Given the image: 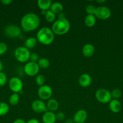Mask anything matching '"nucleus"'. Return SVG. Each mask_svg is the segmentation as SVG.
I'll use <instances>...</instances> for the list:
<instances>
[{"label":"nucleus","mask_w":123,"mask_h":123,"mask_svg":"<svg viewBox=\"0 0 123 123\" xmlns=\"http://www.w3.org/2000/svg\"><path fill=\"white\" fill-rule=\"evenodd\" d=\"M40 25V18L36 13H28L23 16L20 20V26L24 31H34Z\"/></svg>","instance_id":"f257e3e1"},{"label":"nucleus","mask_w":123,"mask_h":123,"mask_svg":"<svg viewBox=\"0 0 123 123\" xmlns=\"http://www.w3.org/2000/svg\"><path fill=\"white\" fill-rule=\"evenodd\" d=\"M37 42L44 45L51 44L54 40V34L48 27H43L40 29L36 35Z\"/></svg>","instance_id":"f03ea898"},{"label":"nucleus","mask_w":123,"mask_h":123,"mask_svg":"<svg viewBox=\"0 0 123 123\" xmlns=\"http://www.w3.org/2000/svg\"><path fill=\"white\" fill-rule=\"evenodd\" d=\"M70 23L66 18L58 19L54 22L51 26V30L54 34L64 35L67 33L70 29Z\"/></svg>","instance_id":"7ed1b4c3"},{"label":"nucleus","mask_w":123,"mask_h":123,"mask_svg":"<svg viewBox=\"0 0 123 123\" xmlns=\"http://www.w3.org/2000/svg\"><path fill=\"white\" fill-rule=\"evenodd\" d=\"M29 49L24 46H19L14 50V55L15 58L20 62H27L29 60L30 55Z\"/></svg>","instance_id":"20e7f679"},{"label":"nucleus","mask_w":123,"mask_h":123,"mask_svg":"<svg viewBox=\"0 0 123 123\" xmlns=\"http://www.w3.org/2000/svg\"><path fill=\"white\" fill-rule=\"evenodd\" d=\"M95 97L99 102L102 103H109L112 99L110 92L104 88L98 90L95 93Z\"/></svg>","instance_id":"39448f33"},{"label":"nucleus","mask_w":123,"mask_h":123,"mask_svg":"<svg viewBox=\"0 0 123 123\" xmlns=\"http://www.w3.org/2000/svg\"><path fill=\"white\" fill-rule=\"evenodd\" d=\"M8 86L14 93L19 94L23 88V82L18 77H12L8 81Z\"/></svg>","instance_id":"423d86ee"},{"label":"nucleus","mask_w":123,"mask_h":123,"mask_svg":"<svg viewBox=\"0 0 123 123\" xmlns=\"http://www.w3.org/2000/svg\"><path fill=\"white\" fill-rule=\"evenodd\" d=\"M37 94L42 100H48L53 95V90L48 85L39 86L37 90Z\"/></svg>","instance_id":"0eeeda50"},{"label":"nucleus","mask_w":123,"mask_h":123,"mask_svg":"<svg viewBox=\"0 0 123 123\" xmlns=\"http://www.w3.org/2000/svg\"><path fill=\"white\" fill-rule=\"evenodd\" d=\"M39 67L37 62L29 61L25 65L24 68V72L26 74L30 76H37L39 72Z\"/></svg>","instance_id":"6e6552de"},{"label":"nucleus","mask_w":123,"mask_h":123,"mask_svg":"<svg viewBox=\"0 0 123 123\" xmlns=\"http://www.w3.org/2000/svg\"><path fill=\"white\" fill-rule=\"evenodd\" d=\"M5 34L10 38H16L21 34V30L17 25L14 24L8 25L5 28Z\"/></svg>","instance_id":"1a4fd4ad"},{"label":"nucleus","mask_w":123,"mask_h":123,"mask_svg":"<svg viewBox=\"0 0 123 123\" xmlns=\"http://www.w3.org/2000/svg\"><path fill=\"white\" fill-rule=\"evenodd\" d=\"M95 16L98 19L105 20L110 17L111 11L109 8L106 6H100L96 7Z\"/></svg>","instance_id":"9d476101"},{"label":"nucleus","mask_w":123,"mask_h":123,"mask_svg":"<svg viewBox=\"0 0 123 123\" xmlns=\"http://www.w3.org/2000/svg\"><path fill=\"white\" fill-rule=\"evenodd\" d=\"M31 108L36 113H43L48 111L47 105L42 100H35L31 104Z\"/></svg>","instance_id":"9b49d317"},{"label":"nucleus","mask_w":123,"mask_h":123,"mask_svg":"<svg viewBox=\"0 0 123 123\" xmlns=\"http://www.w3.org/2000/svg\"><path fill=\"white\" fill-rule=\"evenodd\" d=\"M88 118V113L84 109L77 111L74 116L73 120L74 123H84Z\"/></svg>","instance_id":"f8f14e48"},{"label":"nucleus","mask_w":123,"mask_h":123,"mask_svg":"<svg viewBox=\"0 0 123 123\" xmlns=\"http://www.w3.org/2000/svg\"><path fill=\"white\" fill-rule=\"evenodd\" d=\"M78 83L82 87H88L92 83L91 76L87 73H83L81 74L78 78Z\"/></svg>","instance_id":"ddd939ff"},{"label":"nucleus","mask_w":123,"mask_h":123,"mask_svg":"<svg viewBox=\"0 0 123 123\" xmlns=\"http://www.w3.org/2000/svg\"><path fill=\"white\" fill-rule=\"evenodd\" d=\"M109 104V109L112 112L118 113L121 111L122 108V105L121 102L117 99H112Z\"/></svg>","instance_id":"4468645a"},{"label":"nucleus","mask_w":123,"mask_h":123,"mask_svg":"<svg viewBox=\"0 0 123 123\" xmlns=\"http://www.w3.org/2000/svg\"><path fill=\"white\" fill-rule=\"evenodd\" d=\"M56 120L55 114L49 111L45 112L42 116V121L43 123H55Z\"/></svg>","instance_id":"2eb2a0df"},{"label":"nucleus","mask_w":123,"mask_h":123,"mask_svg":"<svg viewBox=\"0 0 123 123\" xmlns=\"http://www.w3.org/2000/svg\"><path fill=\"white\" fill-rule=\"evenodd\" d=\"M82 52L86 57H90L95 53V48L90 43H87L83 46Z\"/></svg>","instance_id":"dca6fc26"},{"label":"nucleus","mask_w":123,"mask_h":123,"mask_svg":"<svg viewBox=\"0 0 123 123\" xmlns=\"http://www.w3.org/2000/svg\"><path fill=\"white\" fill-rule=\"evenodd\" d=\"M59 106V103H58L57 100H55V98H50V99L48 100L47 103L48 111L53 112H54L58 110Z\"/></svg>","instance_id":"f3484780"},{"label":"nucleus","mask_w":123,"mask_h":123,"mask_svg":"<svg viewBox=\"0 0 123 123\" xmlns=\"http://www.w3.org/2000/svg\"><path fill=\"white\" fill-rule=\"evenodd\" d=\"M37 4L42 10L47 11L50 9L52 2L51 0H38Z\"/></svg>","instance_id":"a211bd4d"},{"label":"nucleus","mask_w":123,"mask_h":123,"mask_svg":"<svg viewBox=\"0 0 123 123\" xmlns=\"http://www.w3.org/2000/svg\"><path fill=\"white\" fill-rule=\"evenodd\" d=\"M50 10H51L53 13L55 14H60L62 13L63 10V6L62 4L59 2H54L51 4V6L50 7Z\"/></svg>","instance_id":"6ab92c4d"},{"label":"nucleus","mask_w":123,"mask_h":123,"mask_svg":"<svg viewBox=\"0 0 123 123\" xmlns=\"http://www.w3.org/2000/svg\"><path fill=\"white\" fill-rule=\"evenodd\" d=\"M96 17L93 14H88L84 18V24L88 27H92L96 24Z\"/></svg>","instance_id":"aec40b11"},{"label":"nucleus","mask_w":123,"mask_h":123,"mask_svg":"<svg viewBox=\"0 0 123 123\" xmlns=\"http://www.w3.org/2000/svg\"><path fill=\"white\" fill-rule=\"evenodd\" d=\"M37 40L36 37H30L26 39L25 41V47L28 49H32L36 45Z\"/></svg>","instance_id":"412c9836"},{"label":"nucleus","mask_w":123,"mask_h":123,"mask_svg":"<svg viewBox=\"0 0 123 123\" xmlns=\"http://www.w3.org/2000/svg\"><path fill=\"white\" fill-rule=\"evenodd\" d=\"M37 64H38L40 68L46 69V68H48L49 67L50 62H49V60L46 58H41L39 60L38 62H37Z\"/></svg>","instance_id":"4be33fe9"},{"label":"nucleus","mask_w":123,"mask_h":123,"mask_svg":"<svg viewBox=\"0 0 123 123\" xmlns=\"http://www.w3.org/2000/svg\"><path fill=\"white\" fill-rule=\"evenodd\" d=\"M8 102L11 105L15 106L18 104L19 102V95L18 93H14L10 95L8 99Z\"/></svg>","instance_id":"5701e85b"},{"label":"nucleus","mask_w":123,"mask_h":123,"mask_svg":"<svg viewBox=\"0 0 123 123\" xmlns=\"http://www.w3.org/2000/svg\"><path fill=\"white\" fill-rule=\"evenodd\" d=\"M45 18L46 20L48 21V22H53L56 19V14L54 13H53L51 10H47L46 12V14H45Z\"/></svg>","instance_id":"b1692460"},{"label":"nucleus","mask_w":123,"mask_h":123,"mask_svg":"<svg viewBox=\"0 0 123 123\" xmlns=\"http://www.w3.org/2000/svg\"><path fill=\"white\" fill-rule=\"evenodd\" d=\"M9 111V106L5 102H0V116L6 115Z\"/></svg>","instance_id":"393cba45"},{"label":"nucleus","mask_w":123,"mask_h":123,"mask_svg":"<svg viewBox=\"0 0 123 123\" xmlns=\"http://www.w3.org/2000/svg\"><path fill=\"white\" fill-rule=\"evenodd\" d=\"M45 77L43 74H37L35 78V82H36V84L39 86L45 85Z\"/></svg>","instance_id":"a878e982"},{"label":"nucleus","mask_w":123,"mask_h":123,"mask_svg":"<svg viewBox=\"0 0 123 123\" xmlns=\"http://www.w3.org/2000/svg\"><path fill=\"white\" fill-rule=\"evenodd\" d=\"M111 96H112V98L113 99H117L118 100V98H120L121 96L122 95L121 91L119 89H114V90H112L110 92Z\"/></svg>","instance_id":"bb28decb"},{"label":"nucleus","mask_w":123,"mask_h":123,"mask_svg":"<svg viewBox=\"0 0 123 123\" xmlns=\"http://www.w3.org/2000/svg\"><path fill=\"white\" fill-rule=\"evenodd\" d=\"M96 7H95V6H94V5H88V6L86 7L85 10L86 13H88V14L95 15V12H96Z\"/></svg>","instance_id":"cd10ccee"},{"label":"nucleus","mask_w":123,"mask_h":123,"mask_svg":"<svg viewBox=\"0 0 123 123\" xmlns=\"http://www.w3.org/2000/svg\"><path fill=\"white\" fill-rule=\"evenodd\" d=\"M7 78L4 72H0V86H3L7 82Z\"/></svg>","instance_id":"c85d7f7f"},{"label":"nucleus","mask_w":123,"mask_h":123,"mask_svg":"<svg viewBox=\"0 0 123 123\" xmlns=\"http://www.w3.org/2000/svg\"><path fill=\"white\" fill-rule=\"evenodd\" d=\"M8 49L7 44L4 42H0V55H3Z\"/></svg>","instance_id":"c756f323"},{"label":"nucleus","mask_w":123,"mask_h":123,"mask_svg":"<svg viewBox=\"0 0 123 123\" xmlns=\"http://www.w3.org/2000/svg\"><path fill=\"white\" fill-rule=\"evenodd\" d=\"M39 60V57L38 54H36V53H35V52H33V53H31V54H30L29 60H30L31 62H37V63Z\"/></svg>","instance_id":"7c9ffc66"},{"label":"nucleus","mask_w":123,"mask_h":123,"mask_svg":"<svg viewBox=\"0 0 123 123\" xmlns=\"http://www.w3.org/2000/svg\"><path fill=\"white\" fill-rule=\"evenodd\" d=\"M55 117H56V120L58 121H63L65 119V114L63 112L59 111L55 114Z\"/></svg>","instance_id":"2f4dec72"},{"label":"nucleus","mask_w":123,"mask_h":123,"mask_svg":"<svg viewBox=\"0 0 123 123\" xmlns=\"http://www.w3.org/2000/svg\"><path fill=\"white\" fill-rule=\"evenodd\" d=\"M26 123H40V122L37 119L31 118L27 122H26Z\"/></svg>","instance_id":"473e14b6"},{"label":"nucleus","mask_w":123,"mask_h":123,"mask_svg":"<svg viewBox=\"0 0 123 123\" xmlns=\"http://www.w3.org/2000/svg\"><path fill=\"white\" fill-rule=\"evenodd\" d=\"M1 2L4 5H9L12 2V0H1Z\"/></svg>","instance_id":"72a5a7b5"},{"label":"nucleus","mask_w":123,"mask_h":123,"mask_svg":"<svg viewBox=\"0 0 123 123\" xmlns=\"http://www.w3.org/2000/svg\"><path fill=\"white\" fill-rule=\"evenodd\" d=\"M13 123H26L25 121L22 118H18L14 120Z\"/></svg>","instance_id":"f704fd0d"},{"label":"nucleus","mask_w":123,"mask_h":123,"mask_svg":"<svg viewBox=\"0 0 123 123\" xmlns=\"http://www.w3.org/2000/svg\"><path fill=\"white\" fill-rule=\"evenodd\" d=\"M65 123H74L73 119L68 118L65 121Z\"/></svg>","instance_id":"c9c22d12"},{"label":"nucleus","mask_w":123,"mask_h":123,"mask_svg":"<svg viewBox=\"0 0 123 123\" xmlns=\"http://www.w3.org/2000/svg\"><path fill=\"white\" fill-rule=\"evenodd\" d=\"M62 18H65V14L63 12L60 13V14H59V19H62Z\"/></svg>","instance_id":"e433bc0d"},{"label":"nucleus","mask_w":123,"mask_h":123,"mask_svg":"<svg viewBox=\"0 0 123 123\" xmlns=\"http://www.w3.org/2000/svg\"><path fill=\"white\" fill-rule=\"evenodd\" d=\"M106 1V0H97V1H96V2H98V3L101 4V3H103V2H105Z\"/></svg>","instance_id":"4c0bfd02"},{"label":"nucleus","mask_w":123,"mask_h":123,"mask_svg":"<svg viewBox=\"0 0 123 123\" xmlns=\"http://www.w3.org/2000/svg\"><path fill=\"white\" fill-rule=\"evenodd\" d=\"M2 62L1 61V60H0V72H1V70H2Z\"/></svg>","instance_id":"58836bf2"}]
</instances>
